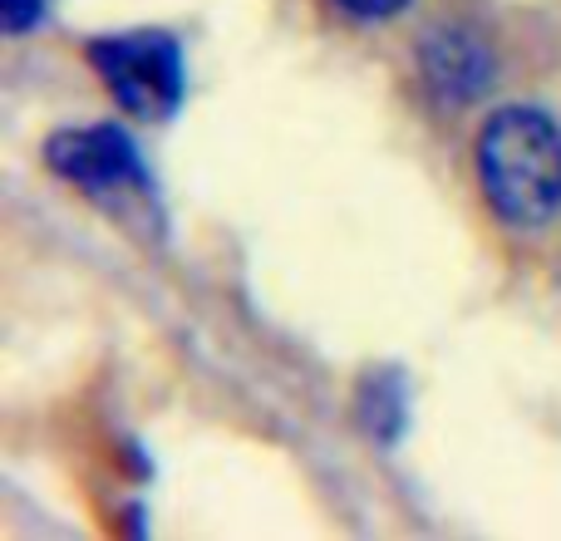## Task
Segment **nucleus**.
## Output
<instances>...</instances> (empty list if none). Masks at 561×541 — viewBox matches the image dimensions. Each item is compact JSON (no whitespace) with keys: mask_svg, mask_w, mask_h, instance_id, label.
I'll use <instances>...</instances> for the list:
<instances>
[{"mask_svg":"<svg viewBox=\"0 0 561 541\" xmlns=\"http://www.w3.org/2000/svg\"><path fill=\"white\" fill-rule=\"evenodd\" d=\"M89 65L134 118H168L183 104V49L163 30H128L89 45Z\"/></svg>","mask_w":561,"mask_h":541,"instance_id":"f03ea898","label":"nucleus"},{"mask_svg":"<svg viewBox=\"0 0 561 541\" xmlns=\"http://www.w3.org/2000/svg\"><path fill=\"white\" fill-rule=\"evenodd\" d=\"M359 414H365L369 434L375 438H399V424H404V399L389 384H365V399H359Z\"/></svg>","mask_w":561,"mask_h":541,"instance_id":"39448f33","label":"nucleus"},{"mask_svg":"<svg viewBox=\"0 0 561 541\" xmlns=\"http://www.w3.org/2000/svg\"><path fill=\"white\" fill-rule=\"evenodd\" d=\"M5 5V30L10 35H30L45 15V0H0Z\"/></svg>","mask_w":561,"mask_h":541,"instance_id":"423d86ee","label":"nucleus"},{"mask_svg":"<svg viewBox=\"0 0 561 541\" xmlns=\"http://www.w3.org/2000/svg\"><path fill=\"white\" fill-rule=\"evenodd\" d=\"M45 158L65 183H75L79 193L99 197V203H108V207L148 203L144 158H138L134 143H128V134H118L114 124L65 128V134L49 138Z\"/></svg>","mask_w":561,"mask_h":541,"instance_id":"7ed1b4c3","label":"nucleus"},{"mask_svg":"<svg viewBox=\"0 0 561 541\" xmlns=\"http://www.w3.org/2000/svg\"><path fill=\"white\" fill-rule=\"evenodd\" d=\"M419 65H424V79L438 99L448 104H468L488 89L493 79V55L488 45L463 25H438L434 35H424L419 45Z\"/></svg>","mask_w":561,"mask_h":541,"instance_id":"20e7f679","label":"nucleus"},{"mask_svg":"<svg viewBox=\"0 0 561 541\" xmlns=\"http://www.w3.org/2000/svg\"><path fill=\"white\" fill-rule=\"evenodd\" d=\"M340 5L355 10V15H365V20H385V15H399L409 0H340Z\"/></svg>","mask_w":561,"mask_h":541,"instance_id":"0eeeda50","label":"nucleus"},{"mask_svg":"<svg viewBox=\"0 0 561 541\" xmlns=\"http://www.w3.org/2000/svg\"><path fill=\"white\" fill-rule=\"evenodd\" d=\"M478 183L507 227H542L561 207V134L537 104L497 108L478 134Z\"/></svg>","mask_w":561,"mask_h":541,"instance_id":"f257e3e1","label":"nucleus"}]
</instances>
